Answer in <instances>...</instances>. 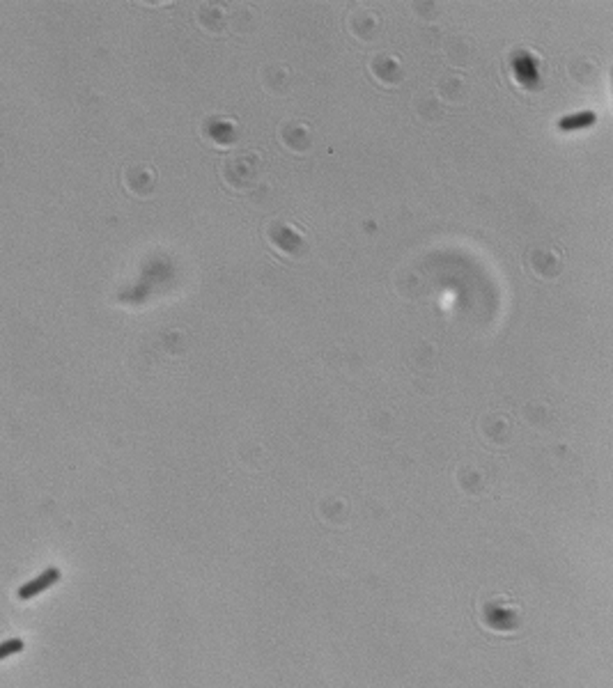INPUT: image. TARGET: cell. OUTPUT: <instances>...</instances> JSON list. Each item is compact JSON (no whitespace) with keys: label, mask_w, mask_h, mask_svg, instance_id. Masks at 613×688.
Returning <instances> with one entry per match:
<instances>
[{"label":"cell","mask_w":613,"mask_h":688,"mask_svg":"<svg viewBox=\"0 0 613 688\" xmlns=\"http://www.w3.org/2000/svg\"><path fill=\"white\" fill-rule=\"evenodd\" d=\"M58 578H60V569H56V567H51V569H46V571H41V574H39L37 578L28 580L26 585H21V587H19V599L28 601V599H33V597L41 595V592L49 590L53 583H58Z\"/></svg>","instance_id":"1"},{"label":"cell","mask_w":613,"mask_h":688,"mask_svg":"<svg viewBox=\"0 0 613 688\" xmlns=\"http://www.w3.org/2000/svg\"><path fill=\"white\" fill-rule=\"evenodd\" d=\"M24 647H26V642L21 638H9L5 642H0V661L9 659V656H14L19 652H24Z\"/></svg>","instance_id":"2"}]
</instances>
